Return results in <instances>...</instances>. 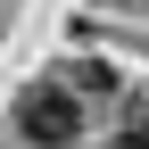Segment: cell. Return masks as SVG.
<instances>
[{
  "instance_id": "obj_3",
  "label": "cell",
  "mask_w": 149,
  "mask_h": 149,
  "mask_svg": "<svg viewBox=\"0 0 149 149\" xmlns=\"http://www.w3.org/2000/svg\"><path fill=\"white\" fill-rule=\"evenodd\" d=\"M124 149H149V108H141V116H124V133H116Z\"/></svg>"
},
{
  "instance_id": "obj_1",
  "label": "cell",
  "mask_w": 149,
  "mask_h": 149,
  "mask_svg": "<svg viewBox=\"0 0 149 149\" xmlns=\"http://www.w3.org/2000/svg\"><path fill=\"white\" fill-rule=\"evenodd\" d=\"M17 133H25L33 149H66L74 133H83V91H66V83L17 91Z\"/></svg>"
},
{
  "instance_id": "obj_2",
  "label": "cell",
  "mask_w": 149,
  "mask_h": 149,
  "mask_svg": "<svg viewBox=\"0 0 149 149\" xmlns=\"http://www.w3.org/2000/svg\"><path fill=\"white\" fill-rule=\"evenodd\" d=\"M66 83H83V91H108V83H116V74H108L100 58H83V66H66Z\"/></svg>"
}]
</instances>
